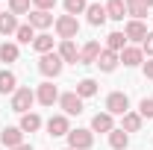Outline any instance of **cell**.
Masks as SVG:
<instances>
[{"label":"cell","mask_w":153,"mask_h":150,"mask_svg":"<svg viewBox=\"0 0 153 150\" xmlns=\"http://www.w3.org/2000/svg\"><path fill=\"white\" fill-rule=\"evenodd\" d=\"M141 3H144V6H147V9H150V6H153V0H141Z\"/></svg>","instance_id":"37"},{"label":"cell","mask_w":153,"mask_h":150,"mask_svg":"<svg viewBox=\"0 0 153 150\" xmlns=\"http://www.w3.org/2000/svg\"><path fill=\"white\" fill-rule=\"evenodd\" d=\"M124 47H127V36H124V33H109V36H106V50L121 53Z\"/></svg>","instance_id":"26"},{"label":"cell","mask_w":153,"mask_h":150,"mask_svg":"<svg viewBox=\"0 0 153 150\" xmlns=\"http://www.w3.org/2000/svg\"><path fill=\"white\" fill-rule=\"evenodd\" d=\"M12 150H33V144H27V141H24V144H18V147H12Z\"/></svg>","instance_id":"36"},{"label":"cell","mask_w":153,"mask_h":150,"mask_svg":"<svg viewBox=\"0 0 153 150\" xmlns=\"http://www.w3.org/2000/svg\"><path fill=\"white\" fill-rule=\"evenodd\" d=\"M59 106H62V115H79L82 109H85V103H82V97L76 91H65V94H59Z\"/></svg>","instance_id":"3"},{"label":"cell","mask_w":153,"mask_h":150,"mask_svg":"<svg viewBox=\"0 0 153 150\" xmlns=\"http://www.w3.org/2000/svg\"><path fill=\"white\" fill-rule=\"evenodd\" d=\"M0 141L6 144V147H18V144H24V132H21V127H3L0 130Z\"/></svg>","instance_id":"12"},{"label":"cell","mask_w":153,"mask_h":150,"mask_svg":"<svg viewBox=\"0 0 153 150\" xmlns=\"http://www.w3.org/2000/svg\"><path fill=\"white\" fill-rule=\"evenodd\" d=\"M33 6H36V9H41V12H50V9L56 6V0H33Z\"/></svg>","instance_id":"34"},{"label":"cell","mask_w":153,"mask_h":150,"mask_svg":"<svg viewBox=\"0 0 153 150\" xmlns=\"http://www.w3.org/2000/svg\"><path fill=\"white\" fill-rule=\"evenodd\" d=\"M18 56H21V50H18V44H12V41H3L0 44V62H18Z\"/></svg>","instance_id":"23"},{"label":"cell","mask_w":153,"mask_h":150,"mask_svg":"<svg viewBox=\"0 0 153 150\" xmlns=\"http://www.w3.org/2000/svg\"><path fill=\"white\" fill-rule=\"evenodd\" d=\"M62 65H65V62H62V56H59V53H44V56L38 59V71L47 76V79L62 74Z\"/></svg>","instance_id":"5"},{"label":"cell","mask_w":153,"mask_h":150,"mask_svg":"<svg viewBox=\"0 0 153 150\" xmlns=\"http://www.w3.org/2000/svg\"><path fill=\"white\" fill-rule=\"evenodd\" d=\"M27 24H30L33 30H47V27L53 24V15H50V12H41V9H33Z\"/></svg>","instance_id":"15"},{"label":"cell","mask_w":153,"mask_h":150,"mask_svg":"<svg viewBox=\"0 0 153 150\" xmlns=\"http://www.w3.org/2000/svg\"><path fill=\"white\" fill-rule=\"evenodd\" d=\"M15 38H18L21 44H33V41H36V30H33L30 24H21L18 33H15Z\"/></svg>","instance_id":"29"},{"label":"cell","mask_w":153,"mask_h":150,"mask_svg":"<svg viewBox=\"0 0 153 150\" xmlns=\"http://www.w3.org/2000/svg\"><path fill=\"white\" fill-rule=\"evenodd\" d=\"M141 53L153 59V33H147V36H144V41H141Z\"/></svg>","instance_id":"33"},{"label":"cell","mask_w":153,"mask_h":150,"mask_svg":"<svg viewBox=\"0 0 153 150\" xmlns=\"http://www.w3.org/2000/svg\"><path fill=\"white\" fill-rule=\"evenodd\" d=\"M118 62H121V53H112V50H106V47H103L94 65L100 68V71H103V74H112L115 68H118Z\"/></svg>","instance_id":"8"},{"label":"cell","mask_w":153,"mask_h":150,"mask_svg":"<svg viewBox=\"0 0 153 150\" xmlns=\"http://www.w3.org/2000/svg\"><path fill=\"white\" fill-rule=\"evenodd\" d=\"M76 33H79V21H76L74 15H59L56 18V36L62 38V41H74Z\"/></svg>","instance_id":"1"},{"label":"cell","mask_w":153,"mask_h":150,"mask_svg":"<svg viewBox=\"0 0 153 150\" xmlns=\"http://www.w3.org/2000/svg\"><path fill=\"white\" fill-rule=\"evenodd\" d=\"M68 132H71V124H68V115H53V118L47 121V135L59 138V135H68Z\"/></svg>","instance_id":"9"},{"label":"cell","mask_w":153,"mask_h":150,"mask_svg":"<svg viewBox=\"0 0 153 150\" xmlns=\"http://www.w3.org/2000/svg\"><path fill=\"white\" fill-rule=\"evenodd\" d=\"M21 132H38L41 130V118H38L36 112H27V115H21Z\"/></svg>","instance_id":"21"},{"label":"cell","mask_w":153,"mask_h":150,"mask_svg":"<svg viewBox=\"0 0 153 150\" xmlns=\"http://www.w3.org/2000/svg\"><path fill=\"white\" fill-rule=\"evenodd\" d=\"M141 121H144V118H141L138 112H127V115H124V127H121V130H124V132H138V130H141Z\"/></svg>","instance_id":"28"},{"label":"cell","mask_w":153,"mask_h":150,"mask_svg":"<svg viewBox=\"0 0 153 150\" xmlns=\"http://www.w3.org/2000/svg\"><path fill=\"white\" fill-rule=\"evenodd\" d=\"M106 112L112 115V118H115V115L124 118V115L130 112V97H127L124 91H112L109 97H106Z\"/></svg>","instance_id":"4"},{"label":"cell","mask_w":153,"mask_h":150,"mask_svg":"<svg viewBox=\"0 0 153 150\" xmlns=\"http://www.w3.org/2000/svg\"><path fill=\"white\" fill-rule=\"evenodd\" d=\"M144 76H147V79H153V59H147V62H144Z\"/></svg>","instance_id":"35"},{"label":"cell","mask_w":153,"mask_h":150,"mask_svg":"<svg viewBox=\"0 0 153 150\" xmlns=\"http://www.w3.org/2000/svg\"><path fill=\"white\" fill-rule=\"evenodd\" d=\"M97 56H100V41H88L79 50V65H94Z\"/></svg>","instance_id":"14"},{"label":"cell","mask_w":153,"mask_h":150,"mask_svg":"<svg viewBox=\"0 0 153 150\" xmlns=\"http://www.w3.org/2000/svg\"><path fill=\"white\" fill-rule=\"evenodd\" d=\"M94 144V132L91 130H71L68 132V147L71 150H91Z\"/></svg>","instance_id":"6"},{"label":"cell","mask_w":153,"mask_h":150,"mask_svg":"<svg viewBox=\"0 0 153 150\" xmlns=\"http://www.w3.org/2000/svg\"><path fill=\"white\" fill-rule=\"evenodd\" d=\"M85 18L91 27H103L106 24V6H100V3H91L88 9H85Z\"/></svg>","instance_id":"17"},{"label":"cell","mask_w":153,"mask_h":150,"mask_svg":"<svg viewBox=\"0 0 153 150\" xmlns=\"http://www.w3.org/2000/svg\"><path fill=\"white\" fill-rule=\"evenodd\" d=\"M85 9H88V3H85V0H65V15H82V12H85Z\"/></svg>","instance_id":"30"},{"label":"cell","mask_w":153,"mask_h":150,"mask_svg":"<svg viewBox=\"0 0 153 150\" xmlns=\"http://www.w3.org/2000/svg\"><path fill=\"white\" fill-rule=\"evenodd\" d=\"M74 91L79 94L82 100H85V97H94V94H97V82L91 79V76H85V79H79V82H76V88H74Z\"/></svg>","instance_id":"25"},{"label":"cell","mask_w":153,"mask_h":150,"mask_svg":"<svg viewBox=\"0 0 153 150\" xmlns=\"http://www.w3.org/2000/svg\"><path fill=\"white\" fill-rule=\"evenodd\" d=\"M147 33H150V30H147V24H144V21H127V27H124L127 41H144Z\"/></svg>","instance_id":"10"},{"label":"cell","mask_w":153,"mask_h":150,"mask_svg":"<svg viewBox=\"0 0 153 150\" xmlns=\"http://www.w3.org/2000/svg\"><path fill=\"white\" fill-rule=\"evenodd\" d=\"M36 100L41 103V106H53V103H59V91L53 82H41L36 91Z\"/></svg>","instance_id":"7"},{"label":"cell","mask_w":153,"mask_h":150,"mask_svg":"<svg viewBox=\"0 0 153 150\" xmlns=\"http://www.w3.org/2000/svg\"><path fill=\"white\" fill-rule=\"evenodd\" d=\"M121 62L127 65V68H138V65H144V53H141V47H124L121 50Z\"/></svg>","instance_id":"13"},{"label":"cell","mask_w":153,"mask_h":150,"mask_svg":"<svg viewBox=\"0 0 153 150\" xmlns=\"http://www.w3.org/2000/svg\"><path fill=\"white\" fill-rule=\"evenodd\" d=\"M138 115H141V118H147V121L153 118V97H144V100H141V106H138Z\"/></svg>","instance_id":"32"},{"label":"cell","mask_w":153,"mask_h":150,"mask_svg":"<svg viewBox=\"0 0 153 150\" xmlns=\"http://www.w3.org/2000/svg\"><path fill=\"white\" fill-rule=\"evenodd\" d=\"M124 15H127V0H109L106 3V18L124 21Z\"/></svg>","instance_id":"20"},{"label":"cell","mask_w":153,"mask_h":150,"mask_svg":"<svg viewBox=\"0 0 153 150\" xmlns=\"http://www.w3.org/2000/svg\"><path fill=\"white\" fill-rule=\"evenodd\" d=\"M15 91H18V76L3 68V71H0V94L6 97V94H15Z\"/></svg>","instance_id":"16"},{"label":"cell","mask_w":153,"mask_h":150,"mask_svg":"<svg viewBox=\"0 0 153 150\" xmlns=\"http://www.w3.org/2000/svg\"><path fill=\"white\" fill-rule=\"evenodd\" d=\"M33 103H36V91H33V88H27V85L12 94V112H18V115H27Z\"/></svg>","instance_id":"2"},{"label":"cell","mask_w":153,"mask_h":150,"mask_svg":"<svg viewBox=\"0 0 153 150\" xmlns=\"http://www.w3.org/2000/svg\"><path fill=\"white\" fill-rule=\"evenodd\" d=\"M127 144H130V135L115 127V130L109 132V147H112V150H127Z\"/></svg>","instance_id":"22"},{"label":"cell","mask_w":153,"mask_h":150,"mask_svg":"<svg viewBox=\"0 0 153 150\" xmlns=\"http://www.w3.org/2000/svg\"><path fill=\"white\" fill-rule=\"evenodd\" d=\"M33 50L36 53H53V36H47V33H41V36H36V41H33Z\"/></svg>","instance_id":"24"},{"label":"cell","mask_w":153,"mask_h":150,"mask_svg":"<svg viewBox=\"0 0 153 150\" xmlns=\"http://www.w3.org/2000/svg\"><path fill=\"white\" fill-rule=\"evenodd\" d=\"M127 15H133V21H144L147 18V6L141 0H127Z\"/></svg>","instance_id":"27"},{"label":"cell","mask_w":153,"mask_h":150,"mask_svg":"<svg viewBox=\"0 0 153 150\" xmlns=\"http://www.w3.org/2000/svg\"><path fill=\"white\" fill-rule=\"evenodd\" d=\"M9 12L18 18V15H30V0H9Z\"/></svg>","instance_id":"31"},{"label":"cell","mask_w":153,"mask_h":150,"mask_svg":"<svg viewBox=\"0 0 153 150\" xmlns=\"http://www.w3.org/2000/svg\"><path fill=\"white\" fill-rule=\"evenodd\" d=\"M112 130H115V118L109 112H97L94 118H91V132H106V135H109Z\"/></svg>","instance_id":"11"},{"label":"cell","mask_w":153,"mask_h":150,"mask_svg":"<svg viewBox=\"0 0 153 150\" xmlns=\"http://www.w3.org/2000/svg\"><path fill=\"white\" fill-rule=\"evenodd\" d=\"M65 150H71V147H65Z\"/></svg>","instance_id":"38"},{"label":"cell","mask_w":153,"mask_h":150,"mask_svg":"<svg viewBox=\"0 0 153 150\" xmlns=\"http://www.w3.org/2000/svg\"><path fill=\"white\" fill-rule=\"evenodd\" d=\"M18 18L12 12H0V36H15L18 33Z\"/></svg>","instance_id":"18"},{"label":"cell","mask_w":153,"mask_h":150,"mask_svg":"<svg viewBox=\"0 0 153 150\" xmlns=\"http://www.w3.org/2000/svg\"><path fill=\"white\" fill-rule=\"evenodd\" d=\"M59 56H62V62H79V47H76L74 41H62V44H59V50H56Z\"/></svg>","instance_id":"19"}]
</instances>
